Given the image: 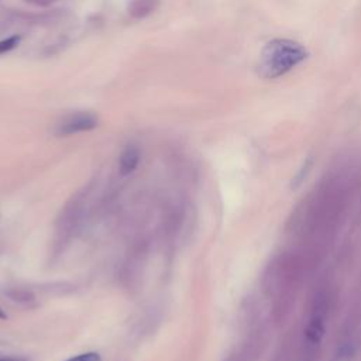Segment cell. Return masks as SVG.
Listing matches in <instances>:
<instances>
[{
	"instance_id": "cell-7",
	"label": "cell",
	"mask_w": 361,
	"mask_h": 361,
	"mask_svg": "<svg viewBox=\"0 0 361 361\" xmlns=\"http://www.w3.org/2000/svg\"><path fill=\"white\" fill-rule=\"evenodd\" d=\"M8 296H10L11 300H16L18 303L30 305V302L34 300V296L30 292L24 290V289H13L11 292H8Z\"/></svg>"
},
{
	"instance_id": "cell-8",
	"label": "cell",
	"mask_w": 361,
	"mask_h": 361,
	"mask_svg": "<svg viewBox=\"0 0 361 361\" xmlns=\"http://www.w3.org/2000/svg\"><path fill=\"white\" fill-rule=\"evenodd\" d=\"M65 361H102V358L97 353L89 351V353H83V354H78L75 357H71Z\"/></svg>"
},
{
	"instance_id": "cell-6",
	"label": "cell",
	"mask_w": 361,
	"mask_h": 361,
	"mask_svg": "<svg viewBox=\"0 0 361 361\" xmlns=\"http://www.w3.org/2000/svg\"><path fill=\"white\" fill-rule=\"evenodd\" d=\"M20 35H10L7 38L0 39V55H4L10 51H13L20 44Z\"/></svg>"
},
{
	"instance_id": "cell-3",
	"label": "cell",
	"mask_w": 361,
	"mask_h": 361,
	"mask_svg": "<svg viewBox=\"0 0 361 361\" xmlns=\"http://www.w3.org/2000/svg\"><path fill=\"white\" fill-rule=\"evenodd\" d=\"M327 305L324 300H317L312 309L309 323L306 327V341L312 345L319 344L326 331Z\"/></svg>"
},
{
	"instance_id": "cell-5",
	"label": "cell",
	"mask_w": 361,
	"mask_h": 361,
	"mask_svg": "<svg viewBox=\"0 0 361 361\" xmlns=\"http://www.w3.org/2000/svg\"><path fill=\"white\" fill-rule=\"evenodd\" d=\"M157 4H158V0H130L127 6V11L133 18L141 20L148 17L151 13H154V10L157 8Z\"/></svg>"
},
{
	"instance_id": "cell-9",
	"label": "cell",
	"mask_w": 361,
	"mask_h": 361,
	"mask_svg": "<svg viewBox=\"0 0 361 361\" xmlns=\"http://www.w3.org/2000/svg\"><path fill=\"white\" fill-rule=\"evenodd\" d=\"M25 1L38 8H47V7H51L56 0H25Z\"/></svg>"
},
{
	"instance_id": "cell-11",
	"label": "cell",
	"mask_w": 361,
	"mask_h": 361,
	"mask_svg": "<svg viewBox=\"0 0 361 361\" xmlns=\"http://www.w3.org/2000/svg\"><path fill=\"white\" fill-rule=\"evenodd\" d=\"M0 319H7V314L1 307H0Z\"/></svg>"
},
{
	"instance_id": "cell-4",
	"label": "cell",
	"mask_w": 361,
	"mask_h": 361,
	"mask_svg": "<svg viewBox=\"0 0 361 361\" xmlns=\"http://www.w3.org/2000/svg\"><path fill=\"white\" fill-rule=\"evenodd\" d=\"M140 158H141V152L135 144L126 145L118 157V172L123 176L133 173L140 164Z\"/></svg>"
},
{
	"instance_id": "cell-2",
	"label": "cell",
	"mask_w": 361,
	"mask_h": 361,
	"mask_svg": "<svg viewBox=\"0 0 361 361\" xmlns=\"http://www.w3.org/2000/svg\"><path fill=\"white\" fill-rule=\"evenodd\" d=\"M97 126H99V118L92 111H75L62 117L56 123L54 133L58 137H68L79 133L92 131Z\"/></svg>"
},
{
	"instance_id": "cell-10",
	"label": "cell",
	"mask_w": 361,
	"mask_h": 361,
	"mask_svg": "<svg viewBox=\"0 0 361 361\" xmlns=\"http://www.w3.org/2000/svg\"><path fill=\"white\" fill-rule=\"evenodd\" d=\"M0 361H27V360L21 357H1Z\"/></svg>"
},
{
	"instance_id": "cell-1",
	"label": "cell",
	"mask_w": 361,
	"mask_h": 361,
	"mask_svg": "<svg viewBox=\"0 0 361 361\" xmlns=\"http://www.w3.org/2000/svg\"><path fill=\"white\" fill-rule=\"evenodd\" d=\"M306 55V49L292 39H272L261 52L258 73L267 79L283 76L305 61Z\"/></svg>"
},
{
	"instance_id": "cell-12",
	"label": "cell",
	"mask_w": 361,
	"mask_h": 361,
	"mask_svg": "<svg viewBox=\"0 0 361 361\" xmlns=\"http://www.w3.org/2000/svg\"><path fill=\"white\" fill-rule=\"evenodd\" d=\"M334 361H347L344 357H338V358H336Z\"/></svg>"
}]
</instances>
